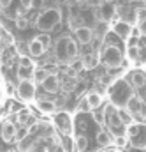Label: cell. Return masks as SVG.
I'll list each match as a JSON object with an SVG mask.
<instances>
[{"label":"cell","instance_id":"obj_1","mask_svg":"<svg viewBox=\"0 0 146 152\" xmlns=\"http://www.w3.org/2000/svg\"><path fill=\"white\" fill-rule=\"evenodd\" d=\"M62 21V11L56 7H49L46 11H42L35 20V27L42 32H49L53 28H56Z\"/></svg>","mask_w":146,"mask_h":152},{"label":"cell","instance_id":"obj_13","mask_svg":"<svg viewBox=\"0 0 146 152\" xmlns=\"http://www.w3.org/2000/svg\"><path fill=\"white\" fill-rule=\"evenodd\" d=\"M0 133H2V138H4V142H12V140L16 138V133H18V129H16L14 122H11V120H5V122L2 124V129H0Z\"/></svg>","mask_w":146,"mask_h":152},{"label":"cell","instance_id":"obj_6","mask_svg":"<svg viewBox=\"0 0 146 152\" xmlns=\"http://www.w3.org/2000/svg\"><path fill=\"white\" fill-rule=\"evenodd\" d=\"M34 71H35V67L32 66V62H30L28 58H25V57H23V58L20 60L18 69H16V76H18V80H20V81H23V80H32Z\"/></svg>","mask_w":146,"mask_h":152},{"label":"cell","instance_id":"obj_15","mask_svg":"<svg viewBox=\"0 0 146 152\" xmlns=\"http://www.w3.org/2000/svg\"><path fill=\"white\" fill-rule=\"evenodd\" d=\"M42 87H44V90H46L48 94H55V92H58V87H60V80H58V76L51 73V75L46 78V81L42 83Z\"/></svg>","mask_w":146,"mask_h":152},{"label":"cell","instance_id":"obj_5","mask_svg":"<svg viewBox=\"0 0 146 152\" xmlns=\"http://www.w3.org/2000/svg\"><path fill=\"white\" fill-rule=\"evenodd\" d=\"M16 94L23 103H30L35 99V83L32 80H23L16 85Z\"/></svg>","mask_w":146,"mask_h":152},{"label":"cell","instance_id":"obj_20","mask_svg":"<svg viewBox=\"0 0 146 152\" xmlns=\"http://www.w3.org/2000/svg\"><path fill=\"white\" fill-rule=\"evenodd\" d=\"M86 101H88V104H90L92 110H95V108H99V106L102 104V97H100V94H97V92H90V94L86 96Z\"/></svg>","mask_w":146,"mask_h":152},{"label":"cell","instance_id":"obj_2","mask_svg":"<svg viewBox=\"0 0 146 152\" xmlns=\"http://www.w3.org/2000/svg\"><path fill=\"white\" fill-rule=\"evenodd\" d=\"M132 87L127 83V81H116L109 90V99L111 103L120 110V108H125L129 99L132 97Z\"/></svg>","mask_w":146,"mask_h":152},{"label":"cell","instance_id":"obj_10","mask_svg":"<svg viewBox=\"0 0 146 152\" xmlns=\"http://www.w3.org/2000/svg\"><path fill=\"white\" fill-rule=\"evenodd\" d=\"M55 126L62 133H67V134L72 131V120H71V117L65 113V112H60V113L55 115Z\"/></svg>","mask_w":146,"mask_h":152},{"label":"cell","instance_id":"obj_29","mask_svg":"<svg viewBox=\"0 0 146 152\" xmlns=\"http://www.w3.org/2000/svg\"><path fill=\"white\" fill-rule=\"evenodd\" d=\"M127 136H116V140H114V143H116V147H125L127 145Z\"/></svg>","mask_w":146,"mask_h":152},{"label":"cell","instance_id":"obj_8","mask_svg":"<svg viewBox=\"0 0 146 152\" xmlns=\"http://www.w3.org/2000/svg\"><path fill=\"white\" fill-rule=\"evenodd\" d=\"M67 42H69V37H58L56 42H55V58L58 62H67L69 57H67Z\"/></svg>","mask_w":146,"mask_h":152},{"label":"cell","instance_id":"obj_28","mask_svg":"<svg viewBox=\"0 0 146 152\" xmlns=\"http://www.w3.org/2000/svg\"><path fill=\"white\" fill-rule=\"evenodd\" d=\"M37 39H39V41L42 42V46H44L46 50L49 48V42H51V39H49V36H48V34H42V36H39Z\"/></svg>","mask_w":146,"mask_h":152},{"label":"cell","instance_id":"obj_12","mask_svg":"<svg viewBox=\"0 0 146 152\" xmlns=\"http://www.w3.org/2000/svg\"><path fill=\"white\" fill-rule=\"evenodd\" d=\"M113 32L118 36V37L121 39H129L130 37V34H132V25L129 23V21H116L114 23V27H113Z\"/></svg>","mask_w":146,"mask_h":152},{"label":"cell","instance_id":"obj_33","mask_svg":"<svg viewBox=\"0 0 146 152\" xmlns=\"http://www.w3.org/2000/svg\"><path fill=\"white\" fill-rule=\"evenodd\" d=\"M5 88H7V92L9 94H12V92H16V87L11 83V81H7V85H5Z\"/></svg>","mask_w":146,"mask_h":152},{"label":"cell","instance_id":"obj_4","mask_svg":"<svg viewBox=\"0 0 146 152\" xmlns=\"http://www.w3.org/2000/svg\"><path fill=\"white\" fill-rule=\"evenodd\" d=\"M129 140L132 147L136 149H146V126L143 124H132L129 126Z\"/></svg>","mask_w":146,"mask_h":152},{"label":"cell","instance_id":"obj_36","mask_svg":"<svg viewBox=\"0 0 146 152\" xmlns=\"http://www.w3.org/2000/svg\"><path fill=\"white\" fill-rule=\"evenodd\" d=\"M0 46H2V41H0Z\"/></svg>","mask_w":146,"mask_h":152},{"label":"cell","instance_id":"obj_14","mask_svg":"<svg viewBox=\"0 0 146 152\" xmlns=\"http://www.w3.org/2000/svg\"><path fill=\"white\" fill-rule=\"evenodd\" d=\"M129 85L132 88H143L146 85V75L143 71H132L129 75Z\"/></svg>","mask_w":146,"mask_h":152},{"label":"cell","instance_id":"obj_37","mask_svg":"<svg viewBox=\"0 0 146 152\" xmlns=\"http://www.w3.org/2000/svg\"><path fill=\"white\" fill-rule=\"evenodd\" d=\"M0 101H2V96H0Z\"/></svg>","mask_w":146,"mask_h":152},{"label":"cell","instance_id":"obj_19","mask_svg":"<svg viewBox=\"0 0 146 152\" xmlns=\"http://www.w3.org/2000/svg\"><path fill=\"white\" fill-rule=\"evenodd\" d=\"M97 143L100 145V147H109L111 143H113V138H111V134L108 131H99L97 133Z\"/></svg>","mask_w":146,"mask_h":152},{"label":"cell","instance_id":"obj_26","mask_svg":"<svg viewBox=\"0 0 146 152\" xmlns=\"http://www.w3.org/2000/svg\"><path fill=\"white\" fill-rule=\"evenodd\" d=\"M16 25L18 28H27L28 27V20L25 16H21V11H18V18H16Z\"/></svg>","mask_w":146,"mask_h":152},{"label":"cell","instance_id":"obj_3","mask_svg":"<svg viewBox=\"0 0 146 152\" xmlns=\"http://www.w3.org/2000/svg\"><path fill=\"white\" fill-rule=\"evenodd\" d=\"M102 64H104L106 67H109V69H118V67H121V64H123V55H121V51H120L118 46L109 44V46L104 48V51H102Z\"/></svg>","mask_w":146,"mask_h":152},{"label":"cell","instance_id":"obj_7","mask_svg":"<svg viewBox=\"0 0 146 152\" xmlns=\"http://www.w3.org/2000/svg\"><path fill=\"white\" fill-rule=\"evenodd\" d=\"M125 110L132 115V117H136V115H145V101H143L139 96H132V97L129 99Z\"/></svg>","mask_w":146,"mask_h":152},{"label":"cell","instance_id":"obj_11","mask_svg":"<svg viewBox=\"0 0 146 152\" xmlns=\"http://www.w3.org/2000/svg\"><path fill=\"white\" fill-rule=\"evenodd\" d=\"M93 28H90V27H81V28H77L76 32H74V39H76V42H81V44H90L92 42V39H93Z\"/></svg>","mask_w":146,"mask_h":152},{"label":"cell","instance_id":"obj_31","mask_svg":"<svg viewBox=\"0 0 146 152\" xmlns=\"http://www.w3.org/2000/svg\"><path fill=\"white\" fill-rule=\"evenodd\" d=\"M20 2H21L23 9H30V7H34V2L35 0H20Z\"/></svg>","mask_w":146,"mask_h":152},{"label":"cell","instance_id":"obj_32","mask_svg":"<svg viewBox=\"0 0 146 152\" xmlns=\"http://www.w3.org/2000/svg\"><path fill=\"white\" fill-rule=\"evenodd\" d=\"M139 32H141L143 36H146V18L139 21Z\"/></svg>","mask_w":146,"mask_h":152},{"label":"cell","instance_id":"obj_34","mask_svg":"<svg viewBox=\"0 0 146 152\" xmlns=\"http://www.w3.org/2000/svg\"><path fill=\"white\" fill-rule=\"evenodd\" d=\"M12 4V0H0V7L2 9H5V7H9Z\"/></svg>","mask_w":146,"mask_h":152},{"label":"cell","instance_id":"obj_16","mask_svg":"<svg viewBox=\"0 0 146 152\" xmlns=\"http://www.w3.org/2000/svg\"><path fill=\"white\" fill-rule=\"evenodd\" d=\"M28 53H30L32 57H42V55L46 53V48H44L42 42L35 37L28 42Z\"/></svg>","mask_w":146,"mask_h":152},{"label":"cell","instance_id":"obj_22","mask_svg":"<svg viewBox=\"0 0 146 152\" xmlns=\"http://www.w3.org/2000/svg\"><path fill=\"white\" fill-rule=\"evenodd\" d=\"M67 57H69V60H74L77 57V42H76V39L69 37V42H67Z\"/></svg>","mask_w":146,"mask_h":152},{"label":"cell","instance_id":"obj_23","mask_svg":"<svg viewBox=\"0 0 146 152\" xmlns=\"http://www.w3.org/2000/svg\"><path fill=\"white\" fill-rule=\"evenodd\" d=\"M118 117H120V120L123 122V126H132V115L129 113L125 108H120V110H118Z\"/></svg>","mask_w":146,"mask_h":152},{"label":"cell","instance_id":"obj_30","mask_svg":"<svg viewBox=\"0 0 146 152\" xmlns=\"http://www.w3.org/2000/svg\"><path fill=\"white\" fill-rule=\"evenodd\" d=\"M79 110H81V112H92V108H90V104H88V101H86V99H83V101H81Z\"/></svg>","mask_w":146,"mask_h":152},{"label":"cell","instance_id":"obj_27","mask_svg":"<svg viewBox=\"0 0 146 152\" xmlns=\"http://www.w3.org/2000/svg\"><path fill=\"white\" fill-rule=\"evenodd\" d=\"M137 57H139V48L137 46H130L129 48V58L130 60H136Z\"/></svg>","mask_w":146,"mask_h":152},{"label":"cell","instance_id":"obj_24","mask_svg":"<svg viewBox=\"0 0 146 152\" xmlns=\"http://www.w3.org/2000/svg\"><path fill=\"white\" fill-rule=\"evenodd\" d=\"M86 147H88V138L85 136V134H79L77 138H76V149L77 151H86Z\"/></svg>","mask_w":146,"mask_h":152},{"label":"cell","instance_id":"obj_35","mask_svg":"<svg viewBox=\"0 0 146 152\" xmlns=\"http://www.w3.org/2000/svg\"><path fill=\"white\" fill-rule=\"evenodd\" d=\"M113 2H114V0H108V4H113Z\"/></svg>","mask_w":146,"mask_h":152},{"label":"cell","instance_id":"obj_9","mask_svg":"<svg viewBox=\"0 0 146 152\" xmlns=\"http://www.w3.org/2000/svg\"><path fill=\"white\" fill-rule=\"evenodd\" d=\"M114 12H116V9H114L113 4H104V5H100V7L95 11V16H97V20H99L100 23H108V21L113 20Z\"/></svg>","mask_w":146,"mask_h":152},{"label":"cell","instance_id":"obj_17","mask_svg":"<svg viewBox=\"0 0 146 152\" xmlns=\"http://www.w3.org/2000/svg\"><path fill=\"white\" fill-rule=\"evenodd\" d=\"M49 75H51V73H49L48 69H44V67H39V69H35V71H34V76H32V81H34L35 85H39V83L42 85V83L46 81V78H48Z\"/></svg>","mask_w":146,"mask_h":152},{"label":"cell","instance_id":"obj_18","mask_svg":"<svg viewBox=\"0 0 146 152\" xmlns=\"http://www.w3.org/2000/svg\"><path fill=\"white\" fill-rule=\"evenodd\" d=\"M37 110L42 113H51V112H55V103L48 101V99H40V101H37Z\"/></svg>","mask_w":146,"mask_h":152},{"label":"cell","instance_id":"obj_21","mask_svg":"<svg viewBox=\"0 0 146 152\" xmlns=\"http://www.w3.org/2000/svg\"><path fill=\"white\" fill-rule=\"evenodd\" d=\"M81 64H83V69H92V67H95V64H97V57H95L93 53H86V55H83Z\"/></svg>","mask_w":146,"mask_h":152},{"label":"cell","instance_id":"obj_25","mask_svg":"<svg viewBox=\"0 0 146 152\" xmlns=\"http://www.w3.org/2000/svg\"><path fill=\"white\" fill-rule=\"evenodd\" d=\"M69 25H71V28H72L74 32H76L77 28L85 27V25H83V18H81V16H74V18H71V20H69Z\"/></svg>","mask_w":146,"mask_h":152}]
</instances>
